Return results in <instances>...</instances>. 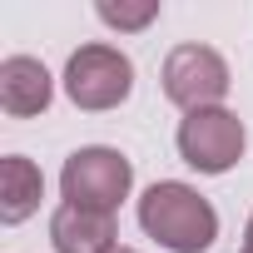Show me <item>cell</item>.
I'll return each mask as SVG.
<instances>
[{
  "mask_svg": "<svg viewBox=\"0 0 253 253\" xmlns=\"http://www.w3.org/2000/svg\"><path fill=\"white\" fill-rule=\"evenodd\" d=\"M139 223L154 243H164L169 253H204L213 238H218V213L213 204L179 184V179H164V184H149L144 199H139Z\"/></svg>",
  "mask_w": 253,
  "mask_h": 253,
  "instance_id": "6da1fadb",
  "label": "cell"
},
{
  "mask_svg": "<svg viewBox=\"0 0 253 253\" xmlns=\"http://www.w3.org/2000/svg\"><path fill=\"white\" fill-rule=\"evenodd\" d=\"M129 184H134V164L119 149H104V144L75 149L60 169L65 204H80V209H94V213H114L129 199Z\"/></svg>",
  "mask_w": 253,
  "mask_h": 253,
  "instance_id": "7a4b0ae2",
  "label": "cell"
},
{
  "mask_svg": "<svg viewBox=\"0 0 253 253\" xmlns=\"http://www.w3.org/2000/svg\"><path fill=\"white\" fill-rule=\"evenodd\" d=\"M134 89V65L114 45H80L65 65V94L80 109H119Z\"/></svg>",
  "mask_w": 253,
  "mask_h": 253,
  "instance_id": "3957f363",
  "label": "cell"
},
{
  "mask_svg": "<svg viewBox=\"0 0 253 253\" xmlns=\"http://www.w3.org/2000/svg\"><path fill=\"white\" fill-rule=\"evenodd\" d=\"M243 144H248L243 119L233 109H223V104L218 109H194L179 124V154L199 174H228L243 159Z\"/></svg>",
  "mask_w": 253,
  "mask_h": 253,
  "instance_id": "277c9868",
  "label": "cell"
},
{
  "mask_svg": "<svg viewBox=\"0 0 253 253\" xmlns=\"http://www.w3.org/2000/svg\"><path fill=\"white\" fill-rule=\"evenodd\" d=\"M164 94L194 114V109H218V99L228 94V65L218 50L209 45H174L164 60Z\"/></svg>",
  "mask_w": 253,
  "mask_h": 253,
  "instance_id": "5b68a950",
  "label": "cell"
},
{
  "mask_svg": "<svg viewBox=\"0 0 253 253\" xmlns=\"http://www.w3.org/2000/svg\"><path fill=\"white\" fill-rule=\"evenodd\" d=\"M50 94H55V80L40 60L30 55H10L0 60V109L10 119H35L50 109Z\"/></svg>",
  "mask_w": 253,
  "mask_h": 253,
  "instance_id": "8992f818",
  "label": "cell"
},
{
  "mask_svg": "<svg viewBox=\"0 0 253 253\" xmlns=\"http://www.w3.org/2000/svg\"><path fill=\"white\" fill-rule=\"evenodd\" d=\"M114 238H119L114 213H94V209H80V204H60L55 218H50L55 253H114L119 248Z\"/></svg>",
  "mask_w": 253,
  "mask_h": 253,
  "instance_id": "52a82bcc",
  "label": "cell"
},
{
  "mask_svg": "<svg viewBox=\"0 0 253 253\" xmlns=\"http://www.w3.org/2000/svg\"><path fill=\"white\" fill-rule=\"evenodd\" d=\"M45 199V174L25 159V154H5L0 159V218L5 223H25Z\"/></svg>",
  "mask_w": 253,
  "mask_h": 253,
  "instance_id": "ba28073f",
  "label": "cell"
},
{
  "mask_svg": "<svg viewBox=\"0 0 253 253\" xmlns=\"http://www.w3.org/2000/svg\"><path fill=\"white\" fill-rule=\"evenodd\" d=\"M94 10H99V20L114 25V30H144V25L159 15V0H139V5H124V0L114 5V0H99Z\"/></svg>",
  "mask_w": 253,
  "mask_h": 253,
  "instance_id": "9c48e42d",
  "label": "cell"
},
{
  "mask_svg": "<svg viewBox=\"0 0 253 253\" xmlns=\"http://www.w3.org/2000/svg\"><path fill=\"white\" fill-rule=\"evenodd\" d=\"M243 248H253V213H248V228H243Z\"/></svg>",
  "mask_w": 253,
  "mask_h": 253,
  "instance_id": "30bf717a",
  "label": "cell"
},
{
  "mask_svg": "<svg viewBox=\"0 0 253 253\" xmlns=\"http://www.w3.org/2000/svg\"><path fill=\"white\" fill-rule=\"evenodd\" d=\"M114 253H134V248H114Z\"/></svg>",
  "mask_w": 253,
  "mask_h": 253,
  "instance_id": "8fae6325",
  "label": "cell"
},
{
  "mask_svg": "<svg viewBox=\"0 0 253 253\" xmlns=\"http://www.w3.org/2000/svg\"><path fill=\"white\" fill-rule=\"evenodd\" d=\"M243 253H253V248H243Z\"/></svg>",
  "mask_w": 253,
  "mask_h": 253,
  "instance_id": "7c38bea8",
  "label": "cell"
}]
</instances>
